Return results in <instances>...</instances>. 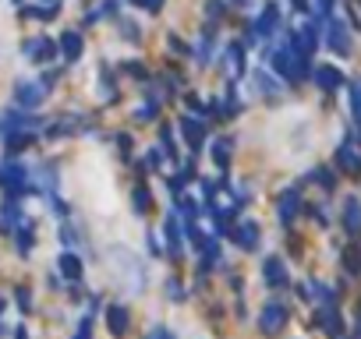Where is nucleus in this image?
Here are the masks:
<instances>
[{
	"instance_id": "38",
	"label": "nucleus",
	"mask_w": 361,
	"mask_h": 339,
	"mask_svg": "<svg viewBox=\"0 0 361 339\" xmlns=\"http://www.w3.org/2000/svg\"><path fill=\"white\" fill-rule=\"evenodd\" d=\"M0 315H4V297H0Z\"/></svg>"
},
{
	"instance_id": "30",
	"label": "nucleus",
	"mask_w": 361,
	"mask_h": 339,
	"mask_svg": "<svg viewBox=\"0 0 361 339\" xmlns=\"http://www.w3.org/2000/svg\"><path fill=\"white\" fill-rule=\"evenodd\" d=\"M344 262H347V269H351V272H361V258H358V251H347V258H344Z\"/></svg>"
},
{
	"instance_id": "11",
	"label": "nucleus",
	"mask_w": 361,
	"mask_h": 339,
	"mask_svg": "<svg viewBox=\"0 0 361 339\" xmlns=\"http://www.w3.org/2000/svg\"><path fill=\"white\" fill-rule=\"evenodd\" d=\"M163 234H167V255H170V258H181V219H177V216H167Z\"/></svg>"
},
{
	"instance_id": "5",
	"label": "nucleus",
	"mask_w": 361,
	"mask_h": 339,
	"mask_svg": "<svg viewBox=\"0 0 361 339\" xmlns=\"http://www.w3.org/2000/svg\"><path fill=\"white\" fill-rule=\"evenodd\" d=\"M25 56H29V61H36V64H46L50 61V56H54L57 53V43L54 39H46V36H36V39H25Z\"/></svg>"
},
{
	"instance_id": "23",
	"label": "nucleus",
	"mask_w": 361,
	"mask_h": 339,
	"mask_svg": "<svg viewBox=\"0 0 361 339\" xmlns=\"http://www.w3.org/2000/svg\"><path fill=\"white\" fill-rule=\"evenodd\" d=\"M227 64H230V75H241V71H244V56H241V46H237V43L227 46Z\"/></svg>"
},
{
	"instance_id": "36",
	"label": "nucleus",
	"mask_w": 361,
	"mask_h": 339,
	"mask_svg": "<svg viewBox=\"0 0 361 339\" xmlns=\"http://www.w3.org/2000/svg\"><path fill=\"white\" fill-rule=\"evenodd\" d=\"M330 4H333V0H316V11H319V15H326V11H330Z\"/></svg>"
},
{
	"instance_id": "27",
	"label": "nucleus",
	"mask_w": 361,
	"mask_h": 339,
	"mask_svg": "<svg viewBox=\"0 0 361 339\" xmlns=\"http://www.w3.org/2000/svg\"><path fill=\"white\" fill-rule=\"evenodd\" d=\"M149 205H152L149 188H135V209H138V212H149Z\"/></svg>"
},
{
	"instance_id": "34",
	"label": "nucleus",
	"mask_w": 361,
	"mask_h": 339,
	"mask_svg": "<svg viewBox=\"0 0 361 339\" xmlns=\"http://www.w3.org/2000/svg\"><path fill=\"white\" fill-rule=\"evenodd\" d=\"M149 339H174V336H170L167 329H152V332H149Z\"/></svg>"
},
{
	"instance_id": "26",
	"label": "nucleus",
	"mask_w": 361,
	"mask_h": 339,
	"mask_svg": "<svg viewBox=\"0 0 361 339\" xmlns=\"http://www.w3.org/2000/svg\"><path fill=\"white\" fill-rule=\"evenodd\" d=\"M152 117H156V103H138V106H135V121L145 124V121H152Z\"/></svg>"
},
{
	"instance_id": "6",
	"label": "nucleus",
	"mask_w": 361,
	"mask_h": 339,
	"mask_svg": "<svg viewBox=\"0 0 361 339\" xmlns=\"http://www.w3.org/2000/svg\"><path fill=\"white\" fill-rule=\"evenodd\" d=\"M263 279H266V287H287V282H290V276H287V265H283V258L270 255V258L263 262Z\"/></svg>"
},
{
	"instance_id": "18",
	"label": "nucleus",
	"mask_w": 361,
	"mask_h": 339,
	"mask_svg": "<svg viewBox=\"0 0 361 339\" xmlns=\"http://www.w3.org/2000/svg\"><path fill=\"white\" fill-rule=\"evenodd\" d=\"M319 325H323L333 339L344 336V322H340V311H337V308H323V311H319Z\"/></svg>"
},
{
	"instance_id": "24",
	"label": "nucleus",
	"mask_w": 361,
	"mask_h": 339,
	"mask_svg": "<svg viewBox=\"0 0 361 339\" xmlns=\"http://www.w3.org/2000/svg\"><path fill=\"white\" fill-rule=\"evenodd\" d=\"M15 234H18V251H22V255H29V251H32V244H36V237H32V223L18 226Z\"/></svg>"
},
{
	"instance_id": "32",
	"label": "nucleus",
	"mask_w": 361,
	"mask_h": 339,
	"mask_svg": "<svg viewBox=\"0 0 361 339\" xmlns=\"http://www.w3.org/2000/svg\"><path fill=\"white\" fill-rule=\"evenodd\" d=\"M18 308H22L25 315H29V308H32V297H29L25 290H18Z\"/></svg>"
},
{
	"instance_id": "29",
	"label": "nucleus",
	"mask_w": 361,
	"mask_h": 339,
	"mask_svg": "<svg viewBox=\"0 0 361 339\" xmlns=\"http://www.w3.org/2000/svg\"><path fill=\"white\" fill-rule=\"evenodd\" d=\"M75 339H92V322H89V318H82V325H78Z\"/></svg>"
},
{
	"instance_id": "17",
	"label": "nucleus",
	"mask_w": 361,
	"mask_h": 339,
	"mask_svg": "<svg viewBox=\"0 0 361 339\" xmlns=\"http://www.w3.org/2000/svg\"><path fill=\"white\" fill-rule=\"evenodd\" d=\"M344 226H347V234H358L361 230V202L351 195L344 202Z\"/></svg>"
},
{
	"instance_id": "22",
	"label": "nucleus",
	"mask_w": 361,
	"mask_h": 339,
	"mask_svg": "<svg viewBox=\"0 0 361 339\" xmlns=\"http://www.w3.org/2000/svg\"><path fill=\"white\" fill-rule=\"evenodd\" d=\"M213 163L220 170H227V163H230V138H216L213 142Z\"/></svg>"
},
{
	"instance_id": "35",
	"label": "nucleus",
	"mask_w": 361,
	"mask_h": 339,
	"mask_svg": "<svg viewBox=\"0 0 361 339\" xmlns=\"http://www.w3.org/2000/svg\"><path fill=\"white\" fill-rule=\"evenodd\" d=\"M170 50H177V53H188V46H184L177 36H170Z\"/></svg>"
},
{
	"instance_id": "2",
	"label": "nucleus",
	"mask_w": 361,
	"mask_h": 339,
	"mask_svg": "<svg viewBox=\"0 0 361 339\" xmlns=\"http://www.w3.org/2000/svg\"><path fill=\"white\" fill-rule=\"evenodd\" d=\"M283 325H287V308L283 304H266L263 308V315H259V329H263V336H280L283 332Z\"/></svg>"
},
{
	"instance_id": "12",
	"label": "nucleus",
	"mask_w": 361,
	"mask_h": 339,
	"mask_svg": "<svg viewBox=\"0 0 361 339\" xmlns=\"http://www.w3.org/2000/svg\"><path fill=\"white\" fill-rule=\"evenodd\" d=\"M312 78H316V85H319V89H326V92H333V89H340V85H344V75H340L337 68H330V64H319V68L312 71Z\"/></svg>"
},
{
	"instance_id": "13",
	"label": "nucleus",
	"mask_w": 361,
	"mask_h": 339,
	"mask_svg": "<svg viewBox=\"0 0 361 339\" xmlns=\"http://www.w3.org/2000/svg\"><path fill=\"white\" fill-rule=\"evenodd\" d=\"M18 226H25V219H22V212H18V202L0 205V230L11 234V230H18Z\"/></svg>"
},
{
	"instance_id": "25",
	"label": "nucleus",
	"mask_w": 361,
	"mask_h": 339,
	"mask_svg": "<svg viewBox=\"0 0 361 339\" xmlns=\"http://www.w3.org/2000/svg\"><path fill=\"white\" fill-rule=\"evenodd\" d=\"M351 110H354V121L361 124V82H351Z\"/></svg>"
},
{
	"instance_id": "8",
	"label": "nucleus",
	"mask_w": 361,
	"mask_h": 339,
	"mask_svg": "<svg viewBox=\"0 0 361 339\" xmlns=\"http://www.w3.org/2000/svg\"><path fill=\"white\" fill-rule=\"evenodd\" d=\"M326 39H330V50H337V53H351V36H347V25L344 22H330V29H326Z\"/></svg>"
},
{
	"instance_id": "14",
	"label": "nucleus",
	"mask_w": 361,
	"mask_h": 339,
	"mask_svg": "<svg viewBox=\"0 0 361 339\" xmlns=\"http://www.w3.org/2000/svg\"><path fill=\"white\" fill-rule=\"evenodd\" d=\"M107 325H110V332H114V336H124V332H128V325H131V318H128V308H121V304H110V308H107Z\"/></svg>"
},
{
	"instance_id": "20",
	"label": "nucleus",
	"mask_w": 361,
	"mask_h": 339,
	"mask_svg": "<svg viewBox=\"0 0 361 339\" xmlns=\"http://www.w3.org/2000/svg\"><path fill=\"white\" fill-rule=\"evenodd\" d=\"M181 131H184V138H188L191 149H198L202 138H205V128H202V121H195V117H181Z\"/></svg>"
},
{
	"instance_id": "10",
	"label": "nucleus",
	"mask_w": 361,
	"mask_h": 339,
	"mask_svg": "<svg viewBox=\"0 0 361 339\" xmlns=\"http://www.w3.org/2000/svg\"><path fill=\"white\" fill-rule=\"evenodd\" d=\"M234 241H237L244 251H255V244H259V223H251V219L237 223V230H234Z\"/></svg>"
},
{
	"instance_id": "9",
	"label": "nucleus",
	"mask_w": 361,
	"mask_h": 339,
	"mask_svg": "<svg viewBox=\"0 0 361 339\" xmlns=\"http://www.w3.org/2000/svg\"><path fill=\"white\" fill-rule=\"evenodd\" d=\"M57 272H61L68 282H78V279H82V258H78L75 251L57 255Z\"/></svg>"
},
{
	"instance_id": "28",
	"label": "nucleus",
	"mask_w": 361,
	"mask_h": 339,
	"mask_svg": "<svg viewBox=\"0 0 361 339\" xmlns=\"http://www.w3.org/2000/svg\"><path fill=\"white\" fill-rule=\"evenodd\" d=\"M255 85H259L266 96H270V92H277V85H273V78H270L266 71H255Z\"/></svg>"
},
{
	"instance_id": "7",
	"label": "nucleus",
	"mask_w": 361,
	"mask_h": 339,
	"mask_svg": "<svg viewBox=\"0 0 361 339\" xmlns=\"http://www.w3.org/2000/svg\"><path fill=\"white\" fill-rule=\"evenodd\" d=\"M277 22H280V8L277 4H266V11L255 18V25H251V39H263V36H270L273 29H277Z\"/></svg>"
},
{
	"instance_id": "15",
	"label": "nucleus",
	"mask_w": 361,
	"mask_h": 339,
	"mask_svg": "<svg viewBox=\"0 0 361 339\" xmlns=\"http://www.w3.org/2000/svg\"><path fill=\"white\" fill-rule=\"evenodd\" d=\"M337 166L344 174H358L361 170V152H354V145H340L337 149Z\"/></svg>"
},
{
	"instance_id": "4",
	"label": "nucleus",
	"mask_w": 361,
	"mask_h": 339,
	"mask_svg": "<svg viewBox=\"0 0 361 339\" xmlns=\"http://www.w3.org/2000/svg\"><path fill=\"white\" fill-rule=\"evenodd\" d=\"M114 262H121V265H124V276H128V287H131V290L138 294V290L145 287V272L138 269L135 255H131V251H124V248H117V251H114Z\"/></svg>"
},
{
	"instance_id": "16",
	"label": "nucleus",
	"mask_w": 361,
	"mask_h": 339,
	"mask_svg": "<svg viewBox=\"0 0 361 339\" xmlns=\"http://www.w3.org/2000/svg\"><path fill=\"white\" fill-rule=\"evenodd\" d=\"M297 205H301L297 191H287V195L280 198V205H277V216H280V223H283V226H290V223H294V216H297Z\"/></svg>"
},
{
	"instance_id": "37",
	"label": "nucleus",
	"mask_w": 361,
	"mask_h": 339,
	"mask_svg": "<svg viewBox=\"0 0 361 339\" xmlns=\"http://www.w3.org/2000/svg\"><path fill=\"white\" fill-rule=\"evenodd\" d=\"M46 8H61V0H46Z\"/></svg>"
},
{
	"instance_id": "33",
	"label": "nucleus",
	"mask_w": 361,
	"mask_h": 339,
	"mask_svg": "<svg viewBox=\"0 0 361 339\" xmlns=\"http://www.w3.org/2000/svg\"><path fill=\"white\" fill-rule=\"evenodd\" d=\"M117 145H121V152H124V156L131 152V138H128V135H117Z\"/></svg>"
},
{
	"instance_id": "31",
	"label": "nucleus",
	"mask_w": 361,
	"mask_h": 339,
	"mask_svg": "<svg viewBox=\"0 0 361 339\" xmlns=\"http://www.w3.org/2000/svg\"><path fill=\"white\" fill-rule=\"evenodd\" d=\"M167 294H170L174 301H181V297H184V290L177 287V279H170V282H167Z\"/></svg>"
},
{
	"instance_id": "1",
	"label": "nucleus",
	"mask_w": 361,
	"mask_h": 339,
	"mask_svg": "<svg viewBox=\"0 0 361 339\" xmlns=\"http://www.w3.org/2000/svg\"><path fill=\"white\" fill-rule=\"evenodd\" d=\"M0 184L8 188V202H18L29 188V166L22 163H0Z\"/></svg>"
},
{
	"instance_id": "19",
	"label": "nucleus",
	"mask_w": 361,
	"mask_h": 339,
	"mask_svg": "<svg viewBox=\"0 0 361 339\" xmlns=\"http://www.w3.org/2000/svg\"><path fill=\"white\" fill-rule=\"evenodd\" d=\"M61 53L68 56V61H78V56H82V36L75 29L61 32Z\"/></svg>"
},
{
	"instance_id": "21",
	"label": "nucleus",
	"mask_w": 361,
	"mask_h": 339,
	"mask_svg": "<svg viewBox=\"0 0 361 339\" xmlns=\"http://www.w3.org/2000/svg\"><path fill=\"white\" fill-rule=\"evenodd\" d=\"M213 36H216L213 29H205V36H202V43L195 46V61H198L202 68H205V64H209V53H213Z\"/></svg>"
},
{
	"instance_id": "3",
	"label": "nucleus",
	"mask_w": 361,
	"mask_h": 339,
	"mask_svg": "<svg viewBox=\"0 0 361 339\" xmlns=\"http://www.w3.org/2000/svg\"><path fill=\"white\" fill-rule=\"evenodd\" d=\"M46 85L43 82H18V89H15V99H18V106H25V110H36V106H43V99H46Z\"/></svg>"
}]
</instances>
